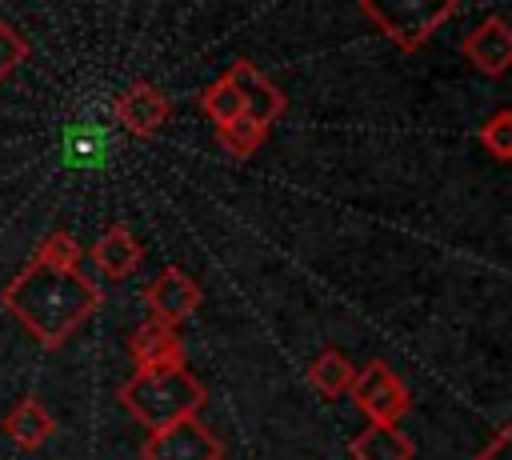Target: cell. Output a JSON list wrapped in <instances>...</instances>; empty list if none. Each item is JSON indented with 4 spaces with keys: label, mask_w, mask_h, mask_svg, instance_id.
I'll return each mask as SVG.
<instances>
[{
    "label": "cell",
    "mask_w": 512,
    "mask_h": 460,
    "mask_svg": "<svg viewBox=\"0 0 512 460\" xmlns=\"http://www.w3.org/2000/svg\"><path fill=\"white\" fill-rule=\"evenodd\" d=\"M0 300L44 348H60L84 320L100 312L104 288L88 280L80 268H60V264L32 256L8 280Z\"/></svg>",
    "instance_id": "obj_1"
},
{
    "label": "cell",
    "mask_w": 512,
    "mask_h": 460,
    "mask_svg": "<svg viewBox=\"0 0 512 460\" xmlns=\"http://www.w3.org/2000/svg\"><path fill=\"white\" fill-rule=\"evenodd\" d=\"M116 400L136 424H144L152 432V428H168L184 416H196L208 404V388L180 360V364H160V368H136V376L120 388Z\"/></svg>",
    "instance_id": "obj_2"
},
{
    "label": "cell",
    "mask_w": 512,
    "mask_h": 460,
    "mask_svg": "<svg viewBox=\"0 0 512 460\" xmlns=\"http://www.w3.org/2000/svg\"><path fill=\"white\" fill-rule=\"evenodd\" d=\"M360 12L392 40L400 52H416L432 32L460 12V0H360Z\"/></svg>",
    "instance_id": "obj_3"
},
{
    "label": "cell",
    "mask_w": 512,
    "mask_h": 460,
    "mask_svg": "<svg viewBox=\"0 0 512 460\" xmlns=\"http://www.w3.org/2000/svg\"><path fill=\"white\" fill-rule=\"evenodd\" d=\"M348 396L356 400V408H360L368 420H384V424H396V420L412 408L408 384H404L384 360H368L364 368H356Z\"/></svg>",
    "instance_id": "obj_4"
},
{
    "label": "cell",
    "mask_w": 512,
    "mask_h": 460,
    "mask_svg": "<svg viewBox=\"0 0 512 460\" xmlns=\"http://www.w3.org/2000/svg\"><path fill=\"white\" fill-rule=\"evenodd\" d=\"M144 460H224V440L196 416H184L168 428H152L140 448Z\"/></svg>",
    "instance_id": "obj_5"
},
{
    "label": "cell",
    "mask_w": 512,
    "mask_h": 460,
    "mask_svg": "<svg viewBox=\"0 0 512 460\" xmlns=\"http://www.w3.org/2000/svg\"><path fill=\"white\" fill-rule=\"evenodd\" d=\"M112 116H116V124H120L128 136H136V140H152V136L168 124L172 104H168V96H164L152 80H132V84L116 96Z\"/></svg>",
    "instance_id": "obj_6"
},
{
    "label": "cell",
    "mask_w": 512,
    "mask_h": 460,
    "mask_svg": "<svg viewBox=\"0 0 512 460\" xmlns=\"http://www.w3.org/2000/svg\"><path fill=\"white\" fill-rule=\"evenodd\" d=\"M200 284L180 268V264H164L152 284L144 288V304H148V316L152 320H164V324H180L188 320L196 308H200Z\"/></svg>",
    "instance_id": "obj_7"
},
{
    "label": "cell",
    "mask_w": 512,
    "mask_h": 460,
    "mask_svg": "<svg viewBox=\"0 0 512 460\" xmlns=\"http://www.w3.org/2000/svg\"><path fill=\"white\" fill-rule=\"evenodd\" d=\"M460 52H464V60H468L476 72H484V76H492V80L508 76V68H512V28H508V20H504V16L480 20V24L464 36Z\"/></svg>",
    "instance_id": "obj_8"
},
{
    "label": "cell",
    "mask_w": 512,
    "mask_h": 460,
    "mask_svg": "<svg viewBox=\"0 0 512 460\" xmlns=\"http://www.w3.org/2000/svg\"><path fill=\"white\" fill-rule=\"evenodd\" d=\"M228 80H232V88L240 92V104H244V116H252V120H260V124H268L272 128V120H280L284 116V108H288V100H284V92L252 64V60H232V68L224 72Z\"/></svg>",
    "instance_id": "obj_9"
},
{
    "label": "cell",
    "mask_w": 512,
    "mask_h": 460,
    "mask_svg": "<svg viewBox=\"0 0 512 460\" xmlns=\"http://www.w3.org/2000/svg\"><path fill=\"white\" fill-rule=\"evenodd\" d=\"M144 260V244L136 240V232L128 224H108L100 232V240L92 244V264L108 276V280H128Z\"/></svg>",
    "instance_id": "obj_10"
},
{
    "label": "cell",
    "mask_w": 512,
    "mask_h": 460,
    "mask_svg": "<svg viewBox=\"0 0 512 460\" xmlns=\"http://www.w3.org/2000/svg\"><path fill=\"white\" fill-rule=\"evenodd\" d=\"M0 428H4V436H8L16 448L36 452V448H44V444L56 436V416L44 408L40 396H20V400L12 404V412L4 416Z\"/></svg>",
    "instance_id": "obj_11"
},
{
    "label": "cell",
    "mask_w": 512,
    "mask_h": 460,
    "mask_svg": "<svg viewBox=\"0 0 512 460\" xmlns=\"http://www.w3.org/2000/svg\"><path fill=\"white\" fill-rule=\"evenodd\" d=\"M128 352L136 360V368H160V364H180L184 360V340L176 332V324H164V320H144L132 340H128Z\"/></svg>",
    "instance_id": "obj_12"
},
{
    "label": "cell",
    "mask_w": 512,
    "mask_h": 460,
    "mask_svg": "<svg viewBox=\"0 0 512 460\" xmlns=\"http://www.w3.org/2000/svg\"><path fill=\"white\" fill-rule=\"evenodd\" d=\"M112 152V136L104 124L96 120H84V124H68L60 132V156L72 164V168H100Z\"/></svg>",
    "instance_id": "obj_13"
},
{
    "label": "cell",
    "mask_w": 512,
    "mask_h": 460,
    "mask_svg": "<svg viewBox=\"0 0 512 460\" xmlns=\"http://www.w3.org/2000/svg\"><path fill=\"white\" fill-rule=\"evenodd\" d=\"M348 452H352L356 460H412V456H416V444H412L408 432H400L396 424L372 420L364 432L352 436Z\"/></svg>",
    "instance_id": "obj_14"
},
{
    "label": "cell",
    "mask_w": 512,
    "mask_h": 460,
    "mask_svg": "<svg viewBox=\"0 0 512 460\" xmlns=\"http://www.w3.org/2000/svg\"><path fill=\"white\" fill-rule=\"evenodd\" d=\"M352 376H356V364H352L340 348H324V352L308 364V384H312V392H320L324 400L348 396Z\"/></svg>",
    "instance_id": "obj_15"
},
{
    "label": "cell",
    "mask_w": 512,
    "mask_h": 460,
    "mask_svg": "<svg viewBox=\"0 0 512 460\" xmlns=\"http://www.w3.org/2000/svg\"><path fill=\"white\" fill-rule=\"evenodd\" d=\"M216 140H220V148H224L228 156L248 160L252 152L264 148V140H268V124H260V120H252V116H236V120H228V124L216 128Z\"/></svg>",
    "instance_id": "obj_16"
},
{
    "label": "cell",
    "mask_w": 512,
    "mask_h": 460,
    "mask_svg": "<svg viewBox=\"0 0 512 460\" xmlns=\"http://www.w3.org/2000/svg\"><path fill=\"white\" fill-rule=\"evenodd\" d=\"M200 108H204V116L220 128V124H228V120H236V116H244V104H240V92L232 88V80L228 76H216L204 92H200Z\"/></svg>",
    "instance_id": "obj_17"
},
{
    "label": "cell",
    "mask_w": 512,
    "mask_h": 460,
    "mask_svg": "<svg viewBox=\"0 0 512 460\" xmlns=\"http://www.w3.org/2000/svg\"><path fill=\"white\" fill-rule=\"evenodd\" d=\"M476 140H480V148H488L496 160H512V112H508V108H496V112L480 124Z\"/></svg>",
    "instance_id": "obj_18"
},
{
    "label": "cell",
    "mask_w": 512,
    "mask_h": 460,
    "mask_svg": "<svg viewBox=\"0 0 512 460\" xmlns=\"http://www.w3.org/2000/svg\"><path fill=\"white\" fill-rule=\"evenodd\" d=\"M36 256H40V260H48V264H60V268H76V264H80V256H84V248H80L76 232L56 228V232H48V236H44V244L36 248Z\"/></svg>",
    "instance_id": "obj_19"
},
{
    "label": "cell",
    "mask_w": 512,
    "mask_h": 460,
    "mask_svg": "<svg viewBox=\"0 0 512 460\" xmlns=\"http://www.w3.org/2000/svg\"><path fill=\"white\" fill-rule=\"evenodd\" d=\"M28 56H32V44H28V40L0 16V84H4Z\"/></svg>",
    "instance_id": "obj_20"
},
{
    "label": "cell",
    "mask_w": 512,
    "mask_h": 460,
    "mask_svg": "<svg viewBox=\"0 0 512 460\" xmlns=\"http://www.w3.org/2000/svg\"><path fill=\"white\" fill-rule=\"evenodd\" d=\"M472 460H512V428H496V436L488 440V448H480Z\"/></svg>",
    "instance_id": "obj_21"
}]
</instances>
